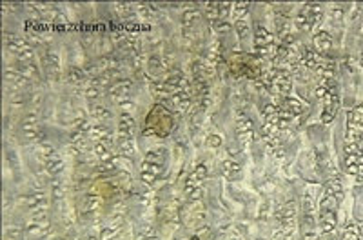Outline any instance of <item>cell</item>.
Segmentation results:
<instances>
[{"label":"cell","mask_w":363,"mask_h":240,"mask_svg":"<svg viewBox=\"0 0 363 240\" xmlns=\"http://www.w3.org/2000/svg\"><path fill=\"white\" fill-rule=\"evenodd\" d=\"M262 58L256 55H247V53H236L231 57V71L236 77H247V79H262L264 68H262Z\"/></svg>","instance_id":"30bf717a"},{"label":"cell","mask_w":363,"mask_h":240,"mask_svg":"<svg viewBox=\"0 0 363 240\" xmlns=\"http://www.w3.org/2000/svg\"><path fill=\"white\" fill-rule=\"evenodd\" d=\"M338 240H362V227H359V224L356 222L355 218H347Z\"/></svg>","instance_id":"4316f807"},{"label":"cell","mask_w":363,"mask_h":240,"mask_svg":"<svg viewBox=\"0 0 363 240\" xmlns=\"http://www.w3.org/2000/svg\"><path fill=\"white\" fill-rule=\"evenodd\" d=\"M134 240H160L158 235H156L155 227L151 226H144L139 233H136V239Z\"/></svg>","instance_id":"4dcf8cb0"},{"label":"cell","mask_w":363,"mask_h":240,"mask_svg":"<svg viewBox=\"0 0 363 240\" xmlns=\"http://www.w3.org/2000/svg\"><path fill=\"white\" fill-rule=\"evenodd\" d=\"M131 91H133V82L127 79L115 80V82L109 86L108 95L113 102L120 108H126L131 102Z\"/></svg>","instance_id":"ac0fdd59"},{"label":"cell","mask_w":363,"mask_h":240,"mask_svg":"<svg viewBox=\"0 0 363 240\" xmlns=\"http://www.w3.org/2000/svg\"><path fill=\"white\" fill-rule=\"evenodd\" d=\"M249 6L247 2H234L231 4V15H233V26L240 39H246L249 33Z\"/></svg>","instance_id":"e0dca14e"},{"label":"cell","mask_w":363,"mask_h":240,"mask_svg":"<svg viewBox=\"0 0 363 240\" xmlns=\"http://www.w3.org/2000/svg\"><path fill=\"white\" fill-rule=\"evenodd\" d=\"M291 117L286 109L276 102H271L264 108V126H262V139L269 149H276L280 146V139L284 131L289 127Z\"/></svg>","instance_id":"7a4b0ae2"},{"label":"cell","mask_w":363,"mask_h":240,"mask_svg":"<svg viewBox=\"0 0 363 240\" xmlns=\"http://www.w3.org/2000/svg\"><path fill=\"white\" fill-rule=\"evenodd\" d=\"M84 240H100V236H96V235H89V236H86V239Z\"/></svg>","instance_id":"836d02e7"},{"label":"cell","mask_w":363,"mask_h":240,"mask_svg":"<svg viewBox=\"0 0 363 240\" xmlns=\"http://www.w3.org/2000/svg\"><path fill=\"white\" fill-rule=\"evenodd\" d=\"M202 9L198 8H189L182 17V33L186 39H195L196 33L202 27Z\"/></svg>","instance_id":"ffe728a7"},{"label":"cell","mask_w":363,"mask_h":240,"mask_svg":"<svg viewBox=\"0 0 363 240\" xmlns=\"http://www.w3.org/2000/svg\"><path fill=\"white\" fill-rule=\"evenodd\" d=\"M362 62H363V51H362Z\"/></svg>","instance_id":"e575fe53"},{"label":"cell","mask_w":363,"mask_h":240,"mask_svg":"<svg viewBox=\"0 0 363 240\" xmlns=\"http://www.w3.org/2000/svg\"><path fill=\"white\" fill-rule=\"evenodd\" d=\"M44 68H46V71H48L49 75H53V77L60 73V58H58V55L53 53L51 49H48L46 57H44Z\"/></svg>","instance_id":"83f0119b"},{"label":"cell","mask_w":363,"mask_h":240,"mask_svg":"<svg viewBox=\"0 0 363 240\" xmlns=\"http://www.w3.org/2000/svg\"><path fill=\"white\" fill-rule=\"evenodd\" d=\"M24 233L30 236H46L51 229V222H49L48 211H40V213L30 215V220L26 222V226L22 227Z\"/></svg>","instance_id":"d6986e66"},{"label":"cell","mask_w":363,"mask_h":240,"mask_svg":"<svg viewBox=\"0 0 363 240\" xmlns=\"http://www.w3.org/2000/svg\"><path fill=\"white\" fill-rule=\"evenodd\" d=\"M126 226V213H124V208L120 211H113L108 217V220L104 222L102 229H100V240H115L122 233Z\"/></svg>","instance_id":"2e32d148"},{"label":"cell","mask_w":363,"mask_h":240,"mask_svg":"<svg viewBox=\"0 0 363 240\" xmlns=\"http://www.w3.org/2000/svg\"><path fill=\"white\" fill-rule=\"evenodd\" d=\"M262 84L276 99V102L286 101L287 96L293 93V73L287 68H280V65H272L269 70L264 71L262 75Z\"/></svg>","instance_id":"8992f818"},{"label":"cell","mask_w":363,"mask_h":240,"mask_svg":"<svg viewBox=\"0 0 363 240\" xmlns=\"http://www.w3.org/2000/svg\"><path fill=\"white\" fill-rule=\"evenodd\" d=\"M253 49H255L256 57L262 58L264 62H274L278 39L267 26L260 24V22H256L255 30H253Z\"/></svg>","instance_id":"ba28073f"},{"label":"cell","mask_w":363,"mask_h":240,"mask_svg":"<svg viewBox=\"0 0 363 240\" xmlns=\"http://www.w3.org/2000/svg\"><path fill=\"white\" fill-rule=\"evenodd\" d=\"M115 146L120 157L133 158L136 153V122L131 113H122L118 117L117 135H115Z\"/></svg>","instance_id":"52a82bcc"},{"label":"cell","mask_w":363,"mask_h":240,"mask_svg":"<svg viewBox=\"0 0 363 240\" xmlns=\"http://www.w3.org/2000/svg\"><path fill=\"white\" fill-rule=\"evenodd\" d=\"M169 166V149L165 146H156L146 153L142 164H140V180L144 186H155L167 171Z\"/></svg>","instance_id":"5b68a950"},{"label":"cell","mask_w":363,"mask_h":240,"mask_svg":"<svg viewBox=\"0 0 363 240\" xmlns=\"http://www.w3.org/2000/svg\"><path fill=\"white\" fill-rule=\"evenodd\" d=\"M296 211L298 206L296 202L291 201L281 206L276 211V232H274V240H287L296 229Z\"/></svg>","instance_id":"7c38bea8"},{"label":"cell","mask_w":363,"mask_h":240,"mask_svg":"<svg viewBox=\"0 0 363 240\" xmlns=\"http://www.w3.org/2000/svg\"><path fill=\"white\" fill-rule=\"evenodd\" d=\"M91 117H93V120L98 124H106L111 118V113H109V109H106L104 106L100 104H95L93 108H91Z\"/></svg>","instance_id":"f546056e"},{"label":"cell","mask_w":363,"mask_h":240,"mask_svg":"<svg viewBox=\"0 0 363 240\" xmlns=\"http://www.w3.org/2000/svg\"><path fill=\"white\" fill-rule=\"evenodd\" d=\"M345 144L343 148H363V104L355 106L347 113Z\"/></svg>","instance_id":"8fae6325"},{"label":"cell","mask_w":363,"mask_h":240,"mask_svg":"<svg viewBox=\"0 0 363 240\" xmlns=\"http://www.w3.org/2000/svg\"><path fill=\"white\" fill-rule=\"evenodd\" d=\"M4 40H6V46L11 53H13L15 57L18 58L20 62H31L33 57H35V53H33V48L30 46L26 39H22L18 35H11V33H4Z\"/></svg>","instance_id":"9a60e30c"},{"label":"cell","mask_w":363,"mask_h":240,"mask_svg":"<svg viewBox=\"0 0 363 240\" xmlns=\"http://www.w3.org/2000/svg\"><path fill=\"white\" fill-rule=\"evenodd\" d=\"M316 99L321 101V113L320 120L324 126H329L336 120L340 108H342V99L338 93V86L333 77H321L320 84L316 86Z\"/></svg>","instance_id":"3957f363"},{"label":"cell","mask_w":363,"mask_h":240,"mask_svg":"<svg viewBox=\"0 0 363 240\" xmlns=\"http://www.w3.org/2000/svg\"><path fill=\"white\" fill-rule=\"evenodd\" d=\"M209 175V168L205 162H200L196 164L191 173L187 175L186 182H184V196H186L189 202H195L200 201V196H202V189H203V182L208 179Z\"/></svg>","instance_id":"4fadbf2b"},{"label":"cell","mask_w":363,"mask_h":240,"mask_svg":"<svg viewBox=\"0 0 363 240\" xmlns=\"http://www.w3.org/2000/svg\"><path fill=\"white\" fill-rule=\"evenodd\" d=\"M80 215L86 220H98L102 215V198L96 193H87L80 202Z\"/></svg>","instance_id":"7402d4cb"},{"label":"cell","mask_w":363,"mask_h":240,"mask_svg":"<svg viewBox=\"0 0 363 240\" xmlns=\"http://www.w3.org/2000/svg\"><path fill=\"white\" fill-rule=\"evenodd\" d=\"M276 104H280L281 108L286 109L287 113H289L293 118H296V117H300V115L305 113V108H307V106H305V102H303L298 95H293V93L287 96L286 101L276 102Z\"/></svg>","instance_id":"484cf974"},{"label":"cell","mask_w":363,"mask_h":240,"mask_svg":"<svg viewBox=\"0 0 363 240\" xmlns=\"http://www.w3.org/2000/svg\"><path fill=\"white\" fill-rule=\"evenodd\" d=\"M325 6L316 4V2H309L300 8L298 15L294 18V24L298 27V31L303 33H311V31H318L321 26V22L325 20Z\"/></svg>","instance_id":"9c48e42d"},{"label":"cell","mask_w":363,"mask_h":240,"mask_svg":"<svg viewBox=\"0 0 363 240\" xmlns=\"http://www.w3.org/2000/svg\"><path fill=\"white\" fill-rule=\"evenodd\" d=\"M189 240H203V236H202V232H198V233H196V235H193V236H191Z\"/></svg>","instance_id":"d6a6232c"},{"label":"cell","mask_w":363,"mask_h":240,"mask_svg":"<svg viewBox=\"0 0 363 240\" xmlns=\"http://www.w3.org/2000/svg\"><path fill=\"white\" fill-rule=\"evenodd\" d=\"M68 191H70L68 182H65L62 177H56V179L53 180V198L58 202H64L65 196H68Z\"/></svg>","instance_id":"f1b7e54d"},{"label":"cell","mask_w":363,"mask_h":240,"mask_svg":"<svg viewBox=\"0 0 363 240\" xmlns=\"http://www.w3.org/2000/svg\"><path fill=\"white\" fill-rule=\"evenodd\" d=\"M18 133L24 142H35L40 137V120L39 113H27L18 122Z\"/></svg>","instance_id":"44dd1931"},{"label":"cell","mask_w":363,"mask_h":240,"mask_svg":"<svg viewBox=\"0 0 363 240\" xmlns=\"http://www.w3.org/2000/svg\"><path fill=\"white\" fill-rule=\"evenodd\" d=\"M49 196L44 191H35L27 196H22V208L26 211L33 213H40V211H48Z\"/></svg>","instance_id":"603a6c76"},{"label":"cell","mask_w":363,"mask_h":240,"mask_svg":"<svg viewBox=\"0 0 363 240\" xmlns=\"http://www.w3.org/2000/svg\"><path fill=\"white\" fill-rule=\"evenodd\" d=\"M220 173L224 175V179H227L229 182H234V180L242 179V164L233 157L225 158L220 164Z\"/></svg>","instance_id":"d4e9b609"},{"label":"cell","mask_w":363,"mask_h":240,"mask_svg":"<svg viewBox=\"0 0 363 240\" xmlns=\"http://www.w3.org/2000/svg\"><path fill=\"white\" fill-rule=\"evenodd\" d=\"M234 133H236L238 144L243 151L251 148L253 142H255V124L243 111H238L236 117H234Z\"/></svg>","instance_id":"5bb4252c"},{"label":"cell","mask_w":363,"mask_h":240,"mask_svg":"<svg viewBox=\"0 0 363 240\" xmlns=\"http://www.w3.org/2000/svg\"><path fill=\"white\" fill-rule=\"evenodd\" d=\"M208 146H209V148H215V149L220 148V146H222V135H217V133L209 135Z\"/></svg>","instance_id":"1f68e13d"},{"label":"cell","mask_w":363,"mask_h":240,"mask_svg":"<svg viewBox=\"0 0 363 240\" xmlns=\"http://www.w3.org/2000/svg\"><path fill=\"white\" fill-rule=\"evenodd\" d=\"M343 201L342 175L334 171L327 179L318 201V232L321 240H336L338 210Z\"/></svg>","instance_id":"6da1fadb"},{"label":"cell","mask_w":363,"mask_h":240,"mask_svg":"<svg viewBox=\"0 0 363 240\" xmlns=\"http://www.w3.org/2000/svg\"><path fill=\"white\" fill-rule=\"evenodd\" d=\"M333 46H334V40L329 31L325 30L314 31V35H312V49H314L320 57L327 55L329 51H333Z\"/></svg>","instance_id":"cb8c5ba5"},{"label":"cell","mask_w":363,"mask_h":240,"mask_svg":"<svg viewBox=\"0 0 363 240\" xmlns=\"http://www.w3.org/2000/svg\"><path fill=\"white\" fill-rule=\"evenodd\" d=\"M174 130V113L164 104L156 102L144 118L142 135L153 139H167Z\"/></svg>","instance_id":"277c9868"}]
</instances>
